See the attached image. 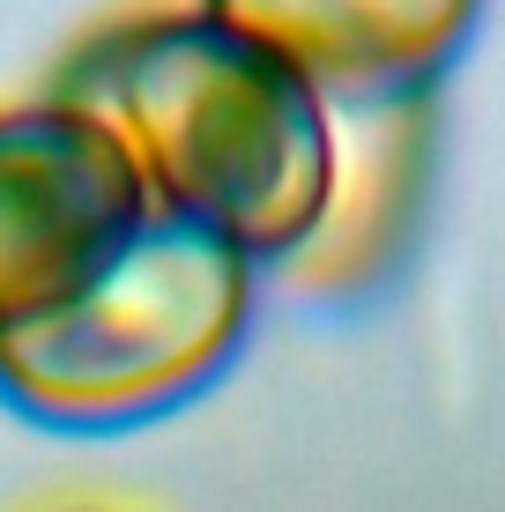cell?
<instances>
[{
  "label": "cell",
  "instance_id": "cell-1",
  "mask_svg": "<svg viewBox=\"0 0 505 512\" xmlns=\"http://www.w3.org/2000/svg\"><path fill=\"white\" fill-rule=\"evenodd\" d=\"M45 97L104 119L149 201L238 245L253 268L298 260L335 216L342 156L327 104L208 8L97 30Z\"/></svg>",
  "mask_w": 505,
  "mask_h": 512
},
{
  "label": "cell",
  "instance_id": "cell-2",
  "mask_svg": "<svg viewBox=\"0 0 505 512\" xmlns=\"http://www.w3.org/2000/svg\"><path fill=\"white\" fill-rule=\"evenodd\" d=\"M246 320L253 260L149 201L67 305L0 334V401L45 431H134L194 401L238 357Z\"/></svg>",
  "mask_w": 505,
  "mask_h": 512
},
{
  "label": "cell",
  "instance_id": "cell-3",
  "mask_svg": "<svg viewBox=\"0 0 505 512\" xmlns=\"http://www.w3.org/2000/svg\"><path fill=\"white\" fill-rule=\"evenodd\" d=\"M127 141L75 104L0 112V334L67 305L142 223Z\"/></svg>",
  "mask_w": 505,
  "mask_h": 512
},
{
  "label": "cell",
  "instance_id": "cell-4",
  "mask_svg": "<svg viewBox=\"0 0 505 512\" xmlns=\"http://www.w3.org/2000/svg\"><path fill=\"white\" fill-rule=\"evenodd\" d=\"M201 8L268 45L320 104L394 112L454 67L483 0H201Z\"/></svg>",
  "mask_w": 505,
  "mask_h": 512
}]
</instances>
